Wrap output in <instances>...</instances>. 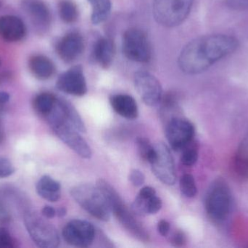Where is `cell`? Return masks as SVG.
<instances>
[{
    "label": "cell",
    "instance_id": "37",
    "mask_svg": "<svg viewBox=\"0 0 248 248\" xmlns=\"http://www.w3.org/2000/svg\"><path fill=\"white\" fill-rule=\"evenodd\" d=\"M42 214L44 217L48 219L53 218L56 215V211L53 207L46 205L42 210Z\"/></svg>",
    "mask_w": 248,
    "mask_h": 248
},
{
    "label": "cell",
    "instance_id": "31",
    "mask_svg": "<svg viewBox=\"0 0 248 248\" xmlns=\"http://www.w3.org/2000/svg\"><path fill=\"white\" fill-rule=\"evenodd\" d=\"M16 171L14 165L10 160L4 157H0V178L9 177Z\"/></svg>",
    "mask_w": 248,
    "mask_h": 248
},
{
    "label": "cell",
    "instance_id": "8",
    "mask_svg": "<svg viewBox=\"0 0 248 248\" xmlns=\"http://www.w3.org/2000/svg\"><path fill=\"white\" fill-rule=\"evenodd\" d=\"M123 52L131 61L147 63L151 58V46L147 35L143 31L130 29L124 33Z\"/></svg>",
    "mask_w": 248,
    "mask_h": 248
},
{
    "label": "cell",
    "instance_id": "29",
    "mask_svg": "<svg viewBox=\"0 0 248 248\" xmlns=\"http://www.w3.org/2000/svg\"><path fill=\"white\" fill-rule=\"evenodd\" d=\"M189 145L184 149L182 159H181L182 163L186 166L194 165L198 158V153L196 149Z\"/></svg>",
    "mask_w": 248,
    "mask_h": 248
},
{
    "label": "cell",
    "instance_id": "41",
    "mask_svg": "<svg viewBox=\"0 0 248 248\" xmlns=\"http://www.w3.org/2000/svg\"><path fill=\"white\" fill-rule=\"evenodd\" d=\"M3 0H0V7L2 5Z\"/></svg>",
    "mask_w": 248,
    "mask_h": 248
},
{
    "label": "cell",
    "instance_id": "18",
    "mask_svg": "<svg viewBox=\"0 0 248 248\" xmlns=\"http://www.w3.org/2000/svg\"><path fill=\"white\" fill-rule=\"evenodd\" d=\"M115 54L116 46L112 39L100 38L96 42L93 50V58L100 66L108 68L113 63Z\"/></svg>",
    "mask_w": 248,
    "mask_h": 248
},
{
    "label": "cell",
    "instance_id": "22",
    "mask_svg": "<svg viewBox=\"0 0 248 248\" xmlns=\"http://www.w3.org/2000/svg\"><path fill=\"white\" fill-rule=\"evenodd\" d=\"M58 97L50 93H42L33 99V109L43 117H46L55 106Z\"/></svg>",
    "mask_w": 248,
    "mask_h": 248
},
{
    "label": "cell",
    "instance_id": "23",
    "mask_svg": "<svg viewBox=\"0 0 248 248\" xmlns=\"http://www.w3.org/2000/svg\"><path fill=\"white\" fill-rule=\"evenodd\" d=\"M93 8L92 21L94 24H99L108 17L111 11L110 0H88Z\"/></svg>",
    "mask_w": 248,
    "mask_h": 248
},
{
    "label": "cell",
    "instance_id": "42",
    "mask_svg": "<svg viewBox=\"0 0 248 248\" xmlns=\"http://www.w3.org/2000/svg\"><path fill=\"white\" fill-rule=\"evenodd\" d=\"M1 58H0V66H1Z\"/></svg>",
    "mask_w": 248,
    "mask_h": 248
},
{
    "label": "cell",
    "instance_id": "34",
    "mask_svg": "<svg viewBox=\"0 0 248 248\" xmlns=\"http://www.w3.org/2000/svg\"><path fill=\"white\" fill-rule=\"evenodd\" d=\"M11 219V215L8 208L5 204L0 199V222L7 223Z\"/></svg>",
    "mask_w": 248,
    "mask_h": 248
},
{
    "label": "cell",
    "instance_id": "9",
    "mask_svg": "<svg viewBox=\"0 0 248 248\" xmlns=\"http://www.w3.org/2000/svg\"><path fill=\"white\" fill-rule=\"evenodd\" d=\"M166 122V138L173 150L181 151L191 144L195 129L190 122L183 118L173 116Z\"/></svg>",
    "mask_w": 248,
    "mask_h": 248
},
{
    "label": "cell",
    "instance_id": "14",
    "mask_svg": "<svg viewBox=\"0 0 248 248\" xmlns=\"http://www.w3.org/2000/svg\"><path fill=\"white\" fill-rule=\"evenodd\" d=\"M55 49L62 61L65 63L73 62L84 51V39L78 32H70L58 41Z\"/></svg>",
    "mask_w": 248,
    "mask_h": 248
},
{
    "label": "cell",
    "instance_id": "24",
    "mask_svg": "<svg viewBox=\"0 0 248 248\" xmlns=\"http://www.w3.org/2000/svg\"><path fill=\"white\" fill-rule=\"evenodd\" d=\"M59 14L62 21L73 23L77 21L78 16L77 4L71 0H61L59 2Z\"/></svg>",
    "mask_w": 248,
    "mask_h": 248
},
{
    "label": "cell",
    "instance_id": "35",
    "mask_svg": "<svg viewBox=\"0 0 248 248\" xmlns=\"http://www.w3.org/2000/svg\"><path fill=\"white\" fill-rule=\"evenodd\" d=\"M227 4L230 7L235 10L248 9V0H227Z\"/></svg>",
    "mask_w": 248,
    "mask_h": 248
},
{
    "label": "cell",
    "instance_id": "1",
    "mask_svg": "<svg viewBox=\"0 0 248 248\" xmlns=\"http://www.w3.org/2000/svg\"><path fill=\"white\" fill-rule=\"evenodd\" d=\"M238 46V40L231 35L201 36L185 47L179 55L178 64L185 74H200L217 61L231 55Z\"/></svg>",
    "mask_w": 248,
    "mask_h": 248
},
{
    "label": "cell",
    "instance_id": "19",
    "mask_svg": "<svg viewBox=\"0 0 248 248\" xmlns=\"http://www.w3.org/2000/svg\"><path fill=\"white\" fill-rule=\"evenodd\" d=\"M29 68L36 78L46 80L53 76L55 72L54 63L43 55H35L29 61Z\"/></svg>",
    "mask_w": 248,
    "mask_h": 248
},
{
    "label": "cell",
    "instance_id": "20",
    "mask_svg": "<svg viewBox=\"0 0 248 248\" xmlns=\"http://www.w3.org/2000/svg\"><path fill=\"white\" fill-rule=\"evenodd\" d=\"M162 208V200L157 195L144 198L137 195L131 205V211L135 215L145 216L157 214Z\"/></svg>",
    "mask_w": 248,
    "mask_h": 248
},
{
    "label": "cell",
    "instance_id": "39",
    "mask_svg": "<svg viewBox=\"0 0 248 248\" xmlns=\"http://www.w3.org/2000/svg\"><path fill=\"white\" fill-rule=\"evenodd\" d=\"M2 106H0V143L2 142L4 139V132H3L2 123H1V113H2Z\"/></svg>",
    "mask_w": 248,
    "mask_h": 248
},
{
    "label": "cell",
    "instance_id": "25",
    "mask_svg": "<svg viewBox=\"0 0 248 248\" xmlns=\"http://www.w3.org/2000/svg\"><path fill=\"white\" fill-rule=\"evenodd\" d=\"M137 146L140 157L151 165L157 157L155 147L152 146L149 140L144 137L137 138Z\"/></svg>",
    "mask_w": 248,
    "mask_h": 248
},
{
    "label": "cell",
    "instance_id": "17",
    "mask_svg": "<svg viewBox=\"0 0 248 248\" xmlns=\"http://www.w3.org/2000/svg\"><path fill=\"white\" fill-rule=\"evenodd\" d=\"M113 110L125 119H137L139 115L138 106L134 98L125 94L114 95L110 99Z\"/></svg>",
    "mask_w": 248,
    "mask_h": 248
},
{
    "label": "cell",
    "instance_id": "16",
    "mask_svg": "<svg viewBox=\"0 0 248 248\" xmlns=\"http://www.w3.org/2000/svg\"><path fill=\"white\" fill-rule=\"evenodd\" d=\"M26 34V28L20 17L15 16L0 17V36L7 42H18Z\"/></svg>",
    "mask_w": 248,
    "mask_h": 248
},
{
    "label": "cell",
    "instance_id": "3",
    "mask_svg": "<svg viewBox=\"0 0 248 248\" xmlns=\"http://www.w3.org/2000/svg\"><path fill=\"white\" fill-rule=\"evenodd\" d=\"M97 186L104 195L110 212L113 213L124 228L137 240L143 243H148L150 235L147 230L140 221L136 219L133 214L134 213L128 209L113 186L104 179L98 180Z\"/></svg>",
    "mask_w": 248,
    "mask_h": 248
},
{
    "label": "cell",
    "instance_id": "5",
    "mask_svg": "<svg viewBox=\"0 0 248 248\" xmlns=\"http://www.w3.org/2000/svg\"><path fill=\"white\" fill-rule=\"evenodd\" d=\"M23 218L26 230L37 247L55 248L59 246L61 240L58 231L42 214L29 210L25 212Z\"/></svg>",
    "mask_w": 248,
    "mask_h": 248
},
{
    "label": "cell",
    "instance_id": "27",
    "mask_svg": "<svg viewBox=\"0 0 248 248\" xmlns=\"http://www.w3.org/2000/svg\"><path fill=\"white\" fill-rule=\"evenodd\" d=\"M235 166L240 174L248 177V140L243 144L237 154Z\"/></svg>",
    "mask_w": 248,
    "mask_h": 248
},
{
    "label": "cell",
    "instance_id": "15",
    "mask_svg": "<svg viewBox=\"0 0 248 248\" xmlns=\"http://www.w3.org/2000/svg\"><path fill=\"white\" fill-rule=\"evenodd\" d=\"M22 7L38 30H47L52 17L49 7L43 0H22Z\"/></svg>",
    "mask_w": 248,
    "mask_h": 248
},
{
    "label": "cell",
    "instance_id": "30",
    "mask_svg": "<svg viewBox=\"0 0 248 248\" xmlns=\"http://www.w3.org/2000/svg\"><path fill=\"white\" fill-rule=\"evenodd\" d=\"M17 246L16 240L7 229L0 227V248H14Z\"/></svg>",
    "mask_w": 248,
    "mask_h": 248
},
{
    "label": "cell",
    "instance_id": "40",
    "mask_svg": "<svg viewBox=\"0 0 248 248\" xmlns=\"http://www.w3.org/2000/svg\"><path fill=\"white\" fill-rule=\"evenodd\" d=\"M67 211L65 208H61L56 211V215L60 218L65 216L66 215Z\"/></svg>",
    "mask_w": 248,
    "mask_h": 248
},
{
    "label": "cell",
    "instance_id": "36",
    "mask_svg": "<svg viewBox=\"0 0 248 248\" xmlns=\"http://www.w3.org/2000/svg\"><path fill=\"white\" fill-rule=\"evenodd\" d=\"M157 231L160 235L166 237L170 231V224L166 220H160L157 224Z\"/></svg>",
    "mask_w": 248,
    "mask_h": 248
},
{
    "label": "cell",
    "instance_id": "6",
    "mask_svg": "<svg viewBox=\"0 0 248 248\" xmlns=\"http://www.w3.org/2000/svg\"><path fill=\"white\" fill-rule=\"evenodd\" d=\"M194 0H154L153 14L165 27L180 25L189 14Z\"/></svg>",
    "mask_w": 248,
    "mask_h": 248
},
{
    "label": "cell",
    "instance_id": "11",
    "mask_svg": "<svg viewBox=\"0 0 248 248\" xmlns=\"http://www.w3.org/2000/svg\"><path fill=\"white\" fill-rule=\"evenodd\" d=\"M155 147L157 151V157L151 164L152 170L162 183L172 186L176 182V174L170 149L163 143H158Z\"/></svg>",
    "mask_w": 248,
    "mask_h": 248
},
{
    "label": "cell",
    "instance_id": "2",
    "mask_svg": "<svg viewBox=\"0 0 248 248\" xmlns=\"http://www.w3.org/2000/svg\"><path fill=\"white\" fill-rule=\"evenodd\" d=\"M57 136L75 151L81 158L90 159L93 156L91 148L80 135L79 131L68 119L65 113V99H57L50 113L45 117Z\"/></svg>",
    "mask_w": 248,
    "mask_h": 248
},
{
    "label": "cell",
    "instance_id": "10",
    "mask_svg": "<svg viewBox=\"0 0 248 248\" xmlns=\"http://www.w3.org/2000/svg\"><path fill=\"white\" fill-rule=\"evenodd\" d=\"M64 240L70 246L78 248H88L95 239L94 226L83 220H73L62 230Z\"/></svg>",
    "mask_w": 248,
    "mask_h": 248
},
{
    "label": "cell",
    "instance_id": "38",
    "mask_svg": "<svg viewBox=\"0 0 248 248\" xmlns=\"http://www.w3.org/2000/svg\"><path fill=\"white\" fill-rule=\"evenodd\" d=\"M10 95L7 92H0V106H3L10 100Z\"/></svg>",
    "mask_w": 248,
    "mask_h": 248
},
{
    "label": "cell",
    "instance_id": "12",
    "mask_svg": "<svg viewBox=\"0 0 248 248\" xmlns=\"http://www.w3.org/2000/svg\"><path fill=\"white\" fill-rule=\"evenodd\" d=\"M136 89L147 106H155L159 104L163 97L160 82L155 77L147 72L140 71L134 75Z\"/></svg>",
    "mask_w": 248,
    "mask_h": 248
},
{
    "label": "cell",
    "instance_id": "32",
    "mask_svg": "<svg viewBox=\"0 0 248 248\" xmlns=\"http://www.w3.org/2000/svg\"><path fill=\"white\" fill-rule=\"evenodd\" d=\"M129 181L131 184L134 185L136 187H139L144 184L145 182V176L143 174L142 172L137 169H134L130 173Z\"/></svg>",
    "mask_w": 248,
    "mask_h": 248
},
{
    "label": "cell",
    "instance_id": "28",
    "mask_svg": "<svg viewBox=\"0 0 248 248\" xmlns=\"http://www.w3.org/2000/svg\"><path fill=\"white\" fill-rule=\"evenodd\" d=\"M180 189L182 194L186 198H192L196 196L198 189L193 176L185 174L180 179Z\"/></svg>",
    "mask_w": 248,
    "mask_h": 248
},
{
    "label": "cell",
    "instance_id": "4",
    "mask_svg": "<svg viewBox=\"0 0 248 248\" xmlns=\"http://www.w3.org/2000/svg\"><path fill=\"white\" fill-rule=\"evenodd\" d=\"M71 197L90 215L100 221H108L110 210L98 187L91 184L77 185L71 189Z\"/></svg>",
    "mask_w": 248,
    "mask_h": 248
},
{
    "label": "cell",
    "instance_id": "7",
    "mask_svg": "<svg viewBox=\"0 0 248 248\" xmlns=\"http://www.w3.org/2000/svg\"><path fill=\"white\" fill-rule=\"evenodd\" d=\"M232 208L231 194L227 186L216 183L208 190L205 198V210L215 222H222L228 218Z\"/></svg>",
    "mask_w": 248,
    "mask_h": 248
},
{
    "label": "cell",
    "instance_id": "13",
    "mask_svg": "<svg viewBox=\"0 0 248 248\" xmlns=\"http://www.w3.org/2000/svg\"><path fill=\"white\" fill-rule=\"evenodd\" d=\"M56 87L67 94L78 97L84 96L87 92V85L82 66H75L62 73L57 80Z\"/></svg>",
    "mask_w": 248,
    "mask_h": 248
},
{
    "label": "cell",
    "instance_id": "33",
    "mask_svg": "<svg viewBox=\"0 0 248 248\" xmlns=\"http://www.w3.org/2000/svg\"><path fill=\"white\" fill-rule=\"evenodd\" d=\"M170 242L172 246L175 247H182L186 243V237L185 233L180 230L175 231L170 238Z\"/></svg>",
    "mask_w": 248,
    "mask_h": 248
},
{
    "label": "cell",
    "instance_id": "21",
    "mask_svg": "<svg viewBox=\"0 0 248 248\" xmlns=\"http://www.w3.org/2000/svg\"><path fill=\"white\" fill-rule=\"evenodd\" d=\"M36 192L41 198L51 202L59 200L61 197V186L59 182L49 176H44L36 183Z\"/></svg>",
    "mask_w": 248,
    "mask_h": 248
},
{
    "label": "cell",
    "instance_id": "26",
    "mask_svg": "<svg viewBox=\"0 0 248 248\" xmlns=\"http://www.w3.org/2000/svg\"><path fill=\"white\" fill-rule=\"evenodd\" d=\"M65 113H66L67 117L69 119L73 125L80 132H85L86 130L85 125L83 122L80 115H78L77 109L73 106L70 102L65 100Z\"/></svg>",
    "mask_w": 248,
    "mask_h": 248
}]
</instances>
